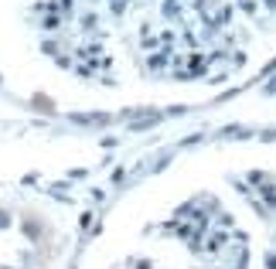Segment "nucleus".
<instances>
[{
  "mask_svg": "<svg viewBox=\"0 0 276 269\" xmlns=\"http://www.w3.org/2000/svg\"><path fill=\"white\" fill-rule=\"evenodd\" d=\"M38 31L82 78L222 82L276 38V0H38Z\"/></svg>",
  "mask_w": 276,
  "mask_h": 269,
  "instance_id": "obj_1",
  "label": "nucleus"
},
{
  "mask_svg": "<svg viewBox=\"0 0 276 269\" xmlns=\"http://www.w3.org/2000/svg\"><path fill=\"white\" fill-rule=\"evenodd\" d=\"M123 269H276V174H246L143 232Z\"/></svg>",
  "mask_w": 276,
  "mask_h": 269,
  "instance_id": "obj_2",
  "label": "nucleus"
}]
</instances>
